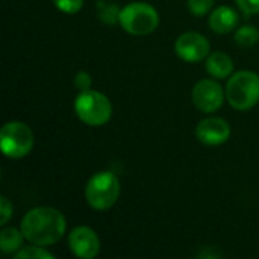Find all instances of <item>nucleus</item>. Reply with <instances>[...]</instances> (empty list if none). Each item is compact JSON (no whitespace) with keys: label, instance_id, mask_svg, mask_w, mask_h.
Wrapping results in <instances>:
<instances>
[{"label":"nucleus","instance_id":"obj_4","mask_svg":"<svg viewBox=\"0 0 259 259\" xmlns=\"http://www.w3.org/2000/svg\"><path fill=\"white\" fill-rule=\"evenodd\" d=\"M118 21L121 27L131 35H147L158 27L159 14L149 3L134 2L120 11Z\"/></svg>","mask_w":259,"mask_h":259},{"label":"nucleus","instance_id":"obj_20","mask_svg":"<svg viewBox=\"0 0 259 259\" xmlns=\"http://www.w3.org/2000/svg\"><path fill=\"white\" fill-rule=\"evenodd\" d=\"M74 85H76V88L80 90V91L90 90V88H91V76H90L88 73H85V71L77 73L76 77H74Z\"/></svg>","mask_w":259,"mask_h":259},{"label":"nucleus","instance_id":"obj_14","mask_svg":"<svg viewBox=\"0 0 259 259\" xmlns=\"http://www.w3.org/2000/svg\"><path fill=\"white\" fill-rule=\"evenodd\" d=\"M235 41L238 46L252 47L259 41V30L253 26H243L235 32Z\"/></svg>","mask_w":259,"mask_h":259},{"label":"nucleus","instance_id":"obj_13","mask_svg":"<svg viewBox=\"0 0 259 259\" xmlns=\"http://www.w3.org/2000/svg\"><path fill=\"white\" fill-rule=\"evenodd\" d=\"M23 232L21 229L17 231L15 228H5L0 232V249L3 253H14L21 249L23 244Z\"/></svg>","mask_w":259,"mask_h":259},{"label":"nucleus","instance_id":"obj_8","mask_svg":"<svg viewBox=\"0 0 259 259\" xmlns=\"http://www.w3.org/2000/svg\"><path fill=\"white\" fill-rule=\"evenodd\" d=\"M175 50L187 62H200L209 55V41L197 32H185L176 39Z\"/></svg>","mask_w":259,"mask_h":259},{"label":"nucleus","instance_id":"obj_10","mask_svg":"<svg viewBox=\"0 0 259 259\" xmlns=\"http://www.w3.org/2000/svg\"><path fill=\"white\" fill-rule=\"evenodd\" d=\"M196 137L206 146H220L231 137V126L226 120L209 117L202 120L196 127Z\"/></svg>","mask_w":259,"mask_h":259},{"label":"nucleus","instance_id":"obj_7","mask_svg":"<svg viewBox=\"0 0 259 259\" xmlns=\"http://www.w3.org/2000/svg\"><path fill=\"white\" fill-rule=\"evenodd\" d=\"M191 99L199 111L211 114L222 108L225 100V93L219 82L212 79H203L194 85Z\"/></svg>","mask_w":259,"mask_h":259},{"label":"nucleus","instance_id":"obj_2","mask_svg":"<svg viewBox=\"0 0 259 259\" xmlns=\"http://www.w3.org/2000/svg\"><path fill=\"white\" fill-rule=\"evenodd\" d=\"M120 182L112 171L96 173L85 187V199L96 211H106L118 200Z\"/></svg>","mask_w":259,"mask_h":259},{"label":"nucleus","instance_id":"obj_15","mask_svg":"<svg viewBox=\"0 0 259 259\" xmlns=\"http://www.w3.org/2000/svg\"><path fill=\"white\" fill-rule=\"evenodd\" d=\"M55 255L42 249V246H27L15 253V259H53Z\"/></svg>","mask_w":259,"mask_h":259},{"label":"nucleus","instance_id":"obj_3","mask_svg":"<svg viewBox=\"0 0 259 259\" xmlns=\"http://www.w3.org/2000/svg\"><path fill=\"white\" fill-rule=\"evenodd\" d=\"M226 99L232 108L247 111L259 102V76L253 71L235 73L226 85Z\"/></svg>","mask_w":259,"mask_h":259},{"label":"nucleus","instance_id":"obj_12","mask_svg":"<svg viewBox=\"0 0 259 259\" xmlns=\"http://www.w3.org/2000/svg\"><path fill=\"white\" fill-rule=\"evenodd\" d=\"M205 68L212 77L226 79L228 76H231L234 70V62L231 56H228L225 52H214L208 55Z\"/></svg>","mask_w":259,"mask_h":259},{"label":"nucleus","instance_id":"obj_11","mask_svg":"<svg viewBox=\"0 0 259 259\" xmlns=\"http://www.w3.org/2000/svg\"><path fill=\"white\" fill-rule=\"evenodd\" d=\"M240 17L235 9L229 6H219L209 17V26L215 33H229L237 29Z\"/></svg>","mask_w":259,"mask_h":259},{"label":"nucleus","instance_id":"obj_1","mask_svg":"<svg viewBox=\"0 0 259 259\" xmlns=\"http://www.w3.org/2000/svg\"><path fill=\"white\" fill-rule=\"evenodd\" d=\"M20 229L24 240L44 247L55 244L62 238L65 232V219L55 208L39 206L30 209L23 217Z\"/></svg>","mask_w":259,"mask_h":259},{"label":"nucleus","instance_id":"obj_9","mask_svg":"<svg viewBox=\"0 0 259 259\" xmlns=\"http://www.w3.org/2000/svg\"><path fill=\"white\" fill-rule=\"evenodd\" d=\"M68 247L77 258L91 259L100 252V240L91 228L79 226L70 232Z\"/></svg>","mask_w":259,"mask_h":259},{"label":"nucleus","instance_id":"obj_16","mask_svg":"<svg viewBox=\"0 0 259 259\" xmlns=\"http://www.w3.org/2000/svg\"><path fill=\"white\" fill-rule=\"evenodd\" d=\"M214 6V0H188V9L193 15L203 17Z\"/></svg>","mask_w":259,"mask_h":259},{"label":"nucleus","instance_id":"obj_18","mask_svg":"<svg viewBox=\"0 0 259 259\" xmlns=\"http://www.w3.org/2000/svg\"><path fill=\"white\" fill-rule=\"evenodd\" d=\"M235 2L244 14L247 15L259 14V0H235Z\"/></svg>","mask_w":259,"mask_h":259},{"label":"nucleus","instance_id":"obj_6","mask_svg":"<svg viewBox=\"0 0 259 259\" xmlns=\"http://www.w3.org/2000/svg\"><path fill=\"white\" fill-rule=\"evenodd\" d=\"M0 147L5 156L18 159L26 156L33 147V134L21 121H9L0 131Z\"/></svg>","mask_w":259,"mask_h":259},{"label":"nucleus","instance_id":"obj_17","mask_svg":"<svg viewBox=\"0 0 259 259\" xmlns=\"http://www.w3.org/2000/svg\"><path fill=\"white\" fill-rule=\"evenodd\" d=\"M55 5L65 14H76L82 9L83 0H55Z\"/></svg>","mask_w":259,"mask_h":259},{"label":"nucleus","instance_id":"obj_5","mask_svg":"<svg viewBox=\"0 0 259 259\" xmlns=\"http://www.w3.org/2000/svg\"><path fill=\"white\" fill-rule=\"evenodd\" d=\"M74 111L85 124L102 126L109 121L112 115V105L105 94L87 90L80 91V94L76 97Z\"/></svg>","mask_w":259,"mask_h":259},{"label":"nucleus","instance_id":"obj_19","mask_svg":"<svg viewBox=\"0 0 259 259\" xmlns=\"http://www.w3.org/2000/svg\"><path fill=\"white\" fill-rule=\"evenodd\" d=\"M0 214H2V220H0V225H6L8 220L11 219L12 215V203L9 202L8 197H2L0 199Z\"/></svg>","mask_w":259,"mask_h":259}]
</instances>
